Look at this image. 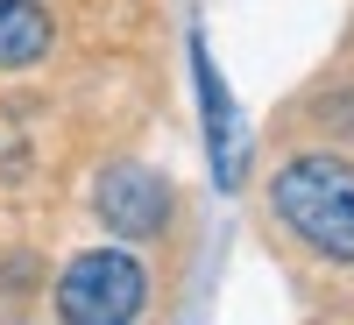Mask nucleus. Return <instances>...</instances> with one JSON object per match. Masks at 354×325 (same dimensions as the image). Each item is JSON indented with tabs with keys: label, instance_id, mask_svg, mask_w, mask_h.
I'll return each instance as SVG.
<instances>
[{
	"label": "nucleus",
	"instance_id": "1",
	"mask_svg": "<svg viewBox=\"0 0 354 325\" xmlns=\"http://www.w3.org/2000/svg\"><path fill=\"white\" fill-rule=\"evenodd\" d=\"M277 219L326 262H354V163L340 156H298L277 170Z\"/></svg>",
	"mask_w": 354,
	"mask_h": 325
},
{
	"label": "nucleus",
	"instance_id": "2",
	"mask_svg": "<svg viewBox=\"0 0 354 325\" xmlns=\"http://www.w3.org/2000/svg\"><path fill=\"white\" fill-rule=\"evenodd\" d=\"M142 304H149V276H142V262L121 255V248L78 255L64 269V283H57L64 325H135Z\"/></svg>",
	"mask_w": 354,
	"mask_h": 325
},
{
	"label": "nucleus",
	"instance_id": "3",
	"mask_svg": "<svg viewBox=\"0 0 354 325\" xmlns=\"http://www.w3.org/2000/svg\"><path fill=\"white\" fill-rule=\"evenodd\" d=\"M192 78H198V113H205V149H213V184L220 191H241L248 128H241V106L227 99V85L213 71V57H205V43H192Z\"/></svg>",
	"mask_w": 354,
	"mask_h": 325
},
{
	"label": "nucleus",
	"instance_id": "4",
	"mask_svg": "<svg viewBox=\"0 0 354 325\" xmlns=\"http://www.w3.org/2000/svg\"><path fill=\"white\" fill-rule=\"evenodd\" d=\"M100 219H106L113 233H128V241H149V233L170 219L163 177L142 170V163H113V170L100 177Z\"/></svg>",
	"mask_w": 354,
	"mask_h": 325
},
{
	"label": "nucleus",
	"instance_id": "5",
	"mask_svg": "<svg viewBox=\"0 0 354 325\" xmlns=\"http://www.w3.org/2000/svg\"><path fill=\"white\" fill-rule=\"evenodd\" d=\"M50 50V8L43 0H0V71H21Z\"/></svg>",
	"mask_w": 354,
	"mask_h": 325
}]
</instances>
